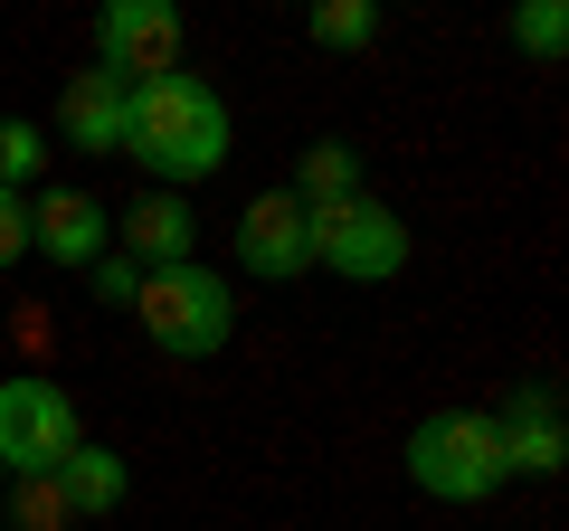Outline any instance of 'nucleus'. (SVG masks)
<instances>
[{"instance_id": "obj_1", "label": "nucleus", "mask_w": 569, "mask_h": 531, "mask_svg": "<svg viewBox=\"0 0 569 531\" xmlns=\"http://www.w3.org/2000/svg\"><path fill=\"white\" fill-rule=\"evenodd\" d=\"M123 143H133L142 171H162L171 190L209 181V171L228 162V104L209 96L200 77H152V86H133V104H123Z\"/></svg>"}, {"instance_id": "obj_2", "label": "nucleus", "mask_w": 569, "mask_h": 531, "mask_svg": "<svg viewBox=\"0 0 569 531\" xmlns=\"http://www.w3.org/2000/svg\"><path fill=\"white\" fill-rule=\"evenodd\" d=\"M133 323H142V342L171 351V361H209V351L238 332V304H228V285L190 257V266H152L133 285Z\"/></svg>"}, {"instance_id": "obj_3", "label": "nucleus", "mask_w": 569, "mask_h": 531, "mask_svg": "<svg viewBox=\"0 0 569 531\" xmlns=\"http://www.w3.org/2000/svg\"><path fill=\"white\" fill-rule=\"evenodd\" d=\"M503 437H493L485 409H437L408 428V484L437 493V503H485L493 484H503Z\"/></svg>"}, {"instance_id": "obj_4", "label": "nucleus", "mask_w": 569, "mask_h": 531, "mask_svg": "<svg viewBox=\"0 0 569 531\" xmlns=\"http://www.w3.org/2000/svg\"><path fill=\"white\" fill-rule=\"evenodd\" d=\"M305 238H313V266L361 275V285H380V275H399V266H408L399 209L370 200V190H351V200H332V209H305Z\"/></svg>"}, {"instance_id": "obj_5", "label": "nucleus", "mask_w": 569, "mask_h": 531, "mask_svg": "<svg viewBox=\"0 0 569 531\" xmlns=\"http://www.w3.org/2000/svg\"><path fill=\"white\" fill-rule=\"evenodd\" d=\"M77 399L48 380H0V474H58L77 455Z\"/></svg>"}, {"instance_id": "obj_6", "label": "nucleus", "mask_w": 569, "mask_h": 531, "mask_svg": "<svg viewBox=\"0 0 569 531\" xmlns=\"http://www.w3.org/2000/svg\"><path fill=\"white\" fill-rule=\"evenodd\" d=\"M96 67L114 86L181 77V10H171V0H114L96 20Z\"/></svg>"}, {"instance_id": "obj_7", "label": "nucleus", "mask_w": 569, "mask_h": 531, "mask_svg": "<svg viewBox=\"0 0 569 531\" xmlns=\"http://www.w3.org/2000/svg\"><path fill=\"white\" fill-rule=\"evenodd\" d=\"M238 257H247V275H266V285H284V275H305V266H313L305 209L284 200V190L247 200V219H238Z\"/></svg>"}, {"instance_id": "obj_8", "label": "nucleus", "mask_w": 569, "mask_h": 531, "mask_svg": "<svg viewBox=\"0 0 569 531\" xmlns=\"http://www.w3.org/2000/svg\"><path fill=\"white\" fill-rule=\"evenodd\" d=\"M104 238H114V219H104V200H86V190H48L39 209H29V247L58 266H96Z\"/></svg>"}, {"instance_id": "obj_9", "label": "nucleus", "mask_w": 569, "mask_h": 531, "mask_svg": "<svg viewBox=\"0 0 569 531\" xmlns=\"http://www.w3.org/2000/svg\"><path fill=\"white\" fill-rule=\"evenodd\" d=\"M123 104H133V86H114L104 67L67 77V96H58V123H67V143H77V152H114V143H123Z\"/></svg>"}, {"instance_id": "obj_10", "label": "nucleus", "mask_w": 569, "mask_h": 531, "mask_svg": "<svg viewBox=\"0 0 569 531\" xmlns=\"http://www.w3.org/2000/svg\"><path fill=\"white\" fill-rule=\"evenodd\" d=\"M190 228H200V219H190V209L162 190V200H133V209H123L114 238H123V257L152 275V266H190Z\"/></svg>"}, {"instance_id": "obj_11", "label": "nucleus", "mask_w": 569, "mask_h": 531, "mask_svg": "<svg viewBox=\"0 0 569 531\" xmlns=\"http://www.w3.org/2000/svg\"><path fill=\"white\" fill-rule=\"evenodd\" d=\"M493 437H503V465L560 474V409H550V389H522V399H512V418H493Z\"/></svg>"}, {"instance_id": "obj_12", "label": "nucleus", "mask_w": 569, "mask_h": 531, "mask_svg": "<svg viewBox=\"0 0 569 531\" xmlns=\"http://www.w3.org/2000/svg\"><path fill=\"white\" fill-rule=\"evenodd\" d=\"M351 190H361V152H351L342 133H323V143H305L284 200H295V209H332V200H351Z\"/></svg>"}, {"instance_id": "obj_13", "label": "nucleus", "mask_w": 569, "mask_h": 531, "mask_svg": "<svg viewBox=\"0 0 569 531\" xmlns=\"http://www.w3.org/2000/svg\"><path fill=\"white\" fill-rule=\"evenodd\" d=\"M48 484H58V503H67V512H114V503H123V455L77 447L58 474H48Z\"/></svg>"}, {"instance_id": "obj_14", "label": "nucleus", "mask_w": 569, "mask_h": 531, "mask_svg": "<svg viewBox=\"0 0 569 531\" xmlns=\"http://www.w3.org/2000/svg\"><path fill=\"white\" fill-rule=\"evenodd\" d=\"M39 162H48V133L29 114H0V190H20Z\"/></svg>"}, {"instance_id": "obj_15", "label": "nucleus", "mask_w": 569, "mask_h": 531, "mask_svg": "<svg viewBox=\"0 0 569 531\" xmlns=\"http://www.w3.org/2000/svg\"><path fill=\"white\" fill-rule=\"evenodd\" d=\"M313 39L323 48H370L380 39V10H370V0H323V10H313Z\"/></svg>"}, {"instance_id": "obj_16", "label": "nucleus", "mask_w": 569, "mask_h": 531, "mask_svg": "<svg viewBox=\"0 0 569 531\" xmlns=\"http://www.w3.org/2000/svg\"><path fill=\"white\" fill-rule=\"evenodd\" d=\"M512 39H522L531 58H560V39H569V20H560V0H531L522 20H512Z\"/></svg>"}, {"instance_id": "obj_17", "label": "nucleus", "mask_w": 569, "mask_h": 531, "mask_svg": "<svg viewBox=\"0 0 569 531\" xmlns=\"http://www.w3.org/2000/svg\"><path fill=\"white\" fill-rule=\"evenodd\" d=\"M20 257H29V200L0 190V266H20Z\"/></svg>"}, {"instance_id": "obj_18", "label": "nucleus", "mask_w": 569, "mask_h": 531, "mask_svg": "<svg viewBox=\"0 0 569 531\" xmlns=\"http://www.w3.org/2000/svg\"><path fill=\"white\" fill-rule=\"evenodd\" d=\"M133 285H142V266H133V257H96V294H104V304L133 313Z\"/></svg>"}]
</instances>
